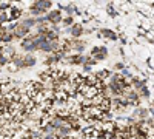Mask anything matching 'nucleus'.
Returning a JSON list of instances; mask_svg holds the SVG:
<instances>
[{
    "mask_svg": "<svg viewBox=\"0 0 154 139\" xmlns=\"http://www.w3.org/2000/svg\"><path fill=\"white\" fill-rule=\"evenodd\" d=\"M89 57H93L94 62H102L108 57V48L106 46H93V49L89 51Z\"/></svg>",
    "mask_w": 154,
    "mask_h": 139,
    "instance_id": "obj_1",
    "label": "nucleus"
},
{
    "mask_svg": "<svg viewBox=\"0 0 154 139\" xmlns=\"http://www.w3.org/2000/svg\"><path fill=\"white\" fill-rule=\"evenodd\" d=\"M83 30L85 27L80 23V22H75L72 27L69 28H63V33H66L71 36V39H80V36H83Z\"/></svg>",
    "mask_w": 154,
    "mask_h": 139,
    "instance_id": "obj_2",
    "label": "nucleus"
},
{
    "mask_svg": "<svg viewBox=\"0 0 154 139\" xmlns=\"http://www.w3.org/2000/svg\"><path fill=\"white\" fill-rule=\"evenodd\" d=\"M46 20H48V23L49 25H60L62 23V20H63V12L57 8V9H51V11H48L46 12Z\"/></svg>",
    "mask_w": 154,
    "mask_h": 139,
    "instance_id": "obj_3",
    "label": "nucleus"
},
{
    "mask_svg": "<svg viewBox=\"0 0 154 139\" xmlns=\"http://www.w3.org/2000/svg\"><path fill=\"white\" fill-rule=\"evenodd\" d=\"M29 33H31V30L25 23H22L20 20L16 22V28H14V33H12L14 39H25V37H26Z\"/></svg>",
    "mask_w": 154,
    "mask_h": 139,
    "instance_id": "obj_4",
    "label": "nucleus"
},
{
    "mask_svg": "<svg viewBox=\"0 0 154 139\" xmlns=\"http://www.w3.org/2000/svg\"><path fill=\"white\" fill-rule=\"evenodd\" d=\"M86 54H68L65 57V62H68L69 65H85L86 64Z\"/></svg>",
    "mask_w": 154,
    "mask_h": 139,
    "instance_id": "obj_5",
    "label": "nucleus"
},
{
    "mask_svg": "<svg viewBox=\"0 0 154 139\" xmlns=\"http://www.w3.org/2000/svg\"><path fill=\"white\" fill-rule=\"evenodd\" d=\"M97 37L99 39H106V40H117L119 34L112 30H109V28H100L97 31Z\"/></svg>",
    "mask_w": 154,
    "mask_h": 139,
    "instance_id": "obj_6",
    "label": "nucleus"
},
{
    "mask_svg": "<svg viewBox=\"0 0 154 139\" xmlns=\"http://www.w3.org/2000/svg\"><path fill=\"white\" fill-rule=\"evenodd\" d=\"M136 121H142V122H145L148 118H149V113H148V108H145V107H137V108H134L133 110V115H131Z\"/></svg>",
    "mask_w": 154,
    "mask_h": 139,
    "instance_id": "obj_7",
    "label": "nucleus"
},
{
    "mask_svg": "<svg viewBox=\"0 0 154 139\" xmlns=\"http://www.w3.org/2000/svg\"><path fill=\"white\" fill-rule=\"evenodd\" d=\"M32 5H34L35 8H38L40 11H43L45 14H46L48 11L53 9V2H51V0H37V2H34Z\"/></svg>",
    "mask_w": 154,
    "mask_h": 139,
    "instance_id": "obj_8",
    "label": "nucleus"
},
{
    "mask_svg": "<svg viewBox=\"0 0 154 139\" xmlns=\"http://www.w3.org/2000/svg\"><path fill=\"white\" fill-rule=\"evenodd\" d=\"M37 64V57L34 54H23V68H31Z\"/></svg>",
    "mask_w": 154,
    "mask_h": 139,
    "instance_id": "obj_9",
    "label": "nucleus"
},
{
    "mask_svg": "<svg viewBox=\"0 0 154 139\" xmlns=\"http://www.w3.org/2000/svg\"><path fill=\"white\" fill-rule=\"evenodd\" d=\"M134 91L137 93V96H139L140 100H142V99H149V97H151V91H149V88H148L146 85L140 87L139 90H134Z\"/></svg>",
    "mask_w": 154,
    "mask_h": 139,
    "instance_id": "obj_10",
    "label": "nucleus"
},
{
    "mask_svg": "<svg viewBox=\"0 0 154 139\" xmlns=\"http://www.w3.org/2000/svg\"><path fill=\"white\" fill-rule=\"evenodd\" d=\"M111 74H112L111 70H102V71L96 73V77H97L99 81H102V82H105V81L109 79V76H111Z\"/></svg>",
    "mask_w": 154,
    "mask_h": 139,
    "instance_id": "obj_11",
    "label": "nucleus"
},
{
    "mask_svg": "<svg viewBox=\"0 0 154 139\" xmlns=\"http://www.w3.org/2000/svg\"><path fill=\"white\" fill-rule=\"evenodd\" d=\"M22 23H25L26 27L29 28V30H32V28H35V19L34 17H31V16H25V17H22V20H20Z\"/></svg>",
    "mask_w": 154,
    "mask_h": 139,
    "instance_id": "obj_12",
    "label": "nucleus"
},
{
    "mask_svg": "<svg viewBox=\"0 0 154 139\" xmlns=\"http://www.w3.org/2000/svg\"><path fill=\"white\" fill-rule=\"evenodd\" d=\"M114 115H112V113L111 111H103V113H102V116H100V121L102 122H114Z\"/></svg>",
    "mask_w": 154,
    "mask_h": 139,
    "instance_id": "obj_13",
    "label": "nucleus"
},
{
    "mask_svg": "<svg viewBox=\"0 0 154 139\" xmlns=\"http://www.w3.org/2000/svg\"><path fill=\"white\" fill-rule=\"evenodd\" d=\"M105 9H106V12L109 14V17H117V9L114 8V3H108Z\"/></svg>",
    "mask_w": 154,
    "mask_h": 139,
    "instance_id": "obj_14",
    "label": "nucleus"
},
{
    "mask_svg": "<svg viewBox=\"0 0 154 139\" xmlns=\"http://www.w3.org/2000/svg\"><path fill=\"white\" fill-rule=\"evenodd\" d=\"M75 22H74V17H63V20H62V25H63V28H69V27H72Z\"/></svg>",
    "mask_w": 154,
    "mask_h": 139,
    "instance_id": "obj_15",
    "label": "nucleus"
},
{
    "mask_svg": "<svg viewBox=\"0 0 154 139\" xmlns=\"http://www.w3.org/2000/svg\"><path fill=\"white\" fill-rule=\"evenodd\" d=\"M123 68H125V64H123V62H116V64L112 65V73H120Z\"/></svg>",
    "mask_w": 154,
    "mask_h": 139,
    "instance_id": "obj_16",
    "label": "nucleus"
},
{
    "mask_svg": "<svg viewBox=\"0 0 154 139\" xmlns=\"http://www.w3.org/2000/svg\"><path fill=\"white\" fill-rule=\"evenodd\" d=\"M8 71H11V73H16V71H19V68L14 65V64H12V62H8V64H6V67H5Z\"/></svg>",
    "mask_w": 154,
    "mask_h": 139,
    "instance_id": "obj_17",
    "label": "nucleus"
},
{
    "mask_svg": "<svg viewBox=\"0 0 154 139\" xmlns=\"http://www.w3.org/2000/svg\"><path fill=\"white\" fill-rule=\"evenodd\" d=\"M82 70H83V73H91L93 67H91V65H88V64H85V65H82Z\"/></svg>",
    "mask_w": 154,
    "mask_h": 139,
    "instance_id": "obj_18",
    "label": "nucleus"
},
{
    "mask_svg": "<svg viewBox=\"0 0 154 139\" xmlns=\"http://www.w3.org/2000/svg\"><path fill=\"white\" fill-rule=\"evenodd\" d=\"M148 113H149V118H152V119H154V105H149Z\"/></svg>",
    "mask_w": 154,
    "mask_h": 139,
    "instance_id": "obj_19",
    "label": "nucleus"
}]
</instances>
